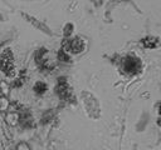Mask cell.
<instances>
[{
  "instance_id": "1",
  "label": "cell",
  "mask_w": 161,
  "mask_h": 150,
  "mask_svg": "<svg viewBox=\"0 0 161 150\" xmlns=\"http://www.w3.org/2000/svg\"><path fill=\"white\" fill-rule=\"evenodd\" d=\"M141 69H142V62L135 55H128L122 60V70L126 74L135 75V74H138Z\"/></svg>"
},
{
  "instance_id": "2",
  "label": "cell",
  "mask_w": 161,
  "mask_h": 150,
  "mask_svg": "<svg viewBox=\"0 0 161 150\" xmlns=\"http://www.w3.org/2000/svg\"><path fill=\"white\" fill-rule=\"evenodd\" d=\"M83 49H84V42H83V40L80 38L64 40V42L62 44V50H64L65 52L78 54L80 51H83Z\"/></svg>"
},
{
  "instance_id": "3",
  "label": "cell",
  "mask_w": 161,
  "mask_h": 150,
  "mask_svg": "<svg viewBox=\"0 0 161 150\" xmlns=\"http://www.w3.org/2000/svg\"><path fill=\"white\" fill-rule=\"evenodd\" d=\"M23 16L29 21V22H31L35 28H38L39 30H42V31H44V32H47V34H50V31H49V29L44 25V24H42L40 21H38L36 19H34L33 16H30V15H28V14H23Z\"/></svg>"
},
{
  "instance_id": "4",
  "label": "cell",
  "mask_w": 161,
  "mask_h": 150,
  "mask_svg": "<svg viewBox=\"0 0 161 150\" xmlns=\"http://www.w3.org/2000/svg\"><path fill=\"white\" fill-rule=\"evenodd\" d=\"M5 120H6V122H8L9 125L15 126V125L19 122V120H20V115H19V112H16V111H10V112L6 114Z\"/></svg>"
},
{
  "instance_id": "5",
  "label": "cell",
  "mask_w": 161,
  "mask_h": 150,
  "mask_svg": "<svg viewBox=\"0 0 161 150\" xmlns=\"http://www.w3.org/2000/svg\"><path fill=\"white\" fill-rule=\"evenodd\" d=\"M142 45H143L145 48H147V49H153V48H156V46L158 45V40H157L156 38L148 36V38L142 39Z\"/></svg>"
},
{
  "instance_id": "6",
  "label": "cell",
  "mask_w": 161,
  "mask_h": 150,
  "mask_svg": "<svg viewBox=\"0 0 161 150\" xmlns=\"http://www.w3.org/2000/svg\"><path fill=\"white\" fill-rule=\"evenodd\" d=\"M34 91H35V94H38V95H42V94H44L45 92V90H47V85L43 82V81H38V82H35V85H34Z\"/></svg>"
},
{
  "instance_id": "7",
  "label": "cell",
  "mask_w": 161,
  "mask_h": 150,
  "mask_svg": "<svg viewBox=\"0 0 161 150\" xmlns=\"http://www.w3.org/2000/svg\"><path fill=\"white\" fill-rule=\"evenodd\" d=\"M9 106H10V101H9L5 96L0 95V110L5 111V110H8V109H9Z\"/></svg>"
},
{
  "instance_id": "8",
  "label": "cell",
  "mask_w": 161,
  "mask_h": 150,
  "mask_svg": "<svg viewBox=\"0 0 161 150\" xmlns=\"http://www.w3.org/2000/svg\"><path fill=\"white\" fill-rule=\"evenodd\" d=\"M58 59H59L60 61H63V62H69V61H70V58H69L68 52H65L64 50H60V51L58 52Z\"/></svg>"
},
{
  "instance_id": "9",
  "label": "cell",
  "mask_w": 161,
  "mask_h": 150,
  "mask_svg": "<svg viewBox=\"0 0 161 150\" xmlns=\"http://www.w3.org/2000/svg\"><path fill=\"white\" fill-rule=\"evenodd\" d=\"M72 29H73V25L72 24H67L65 28H64V35L65 36H69L70 32H72Z\"/></svg>"
},
{
  "instance_id": "10",
  "label": "cell",
  "mask_w": 161,
  "mask_h": 150,
  "mask_svg": "<svg viewBox=\"0 0 161 150\" xmlns=\"http://www.w3.org/2000/svg\"><path fill=\"white\" fill-rule=\"evenodd\" d=\"M18 150H30V148L28 146V144L26 142H20L19 145H18V148H16Z\"/></svg>"
},
{
  "instance_id": "11",
  "label": "cell",
  "mask_w": 161,
  "mask_h": 150,
  "mask_svg": "<svg viewBox=\"0 0 161 150\" xmlns=\"http://www.w3.org/2000/svg\"><path fill=\"white\" fill-rule=\"evenodd\" d=\"M158 111H160V114H161V104H160V110H158Z\"/></svg>"
}]
</instances>
